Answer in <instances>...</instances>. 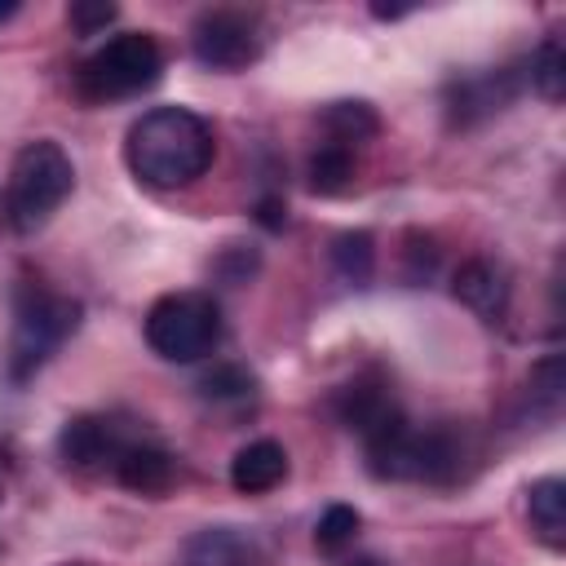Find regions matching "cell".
<instances>
[{
    "label": "cell",
    "mask_w": 566,
    "mask_h": 566,
    "mask_svg": "<svg viewBox=\"0 0 566 566\" xmlns=\"http://www.w3.org/2000/svg\"><path fill=\"white\" fill-rule=\"evenodd\" d=\"M256 217H261L270 230H279L283 217H287V208H283V199H261V203H256Z\"/></svg>",
    "instance_id": "cb8c5ba5"
},
{
    "label": "cell",
    "mask_w": 566,
    "mask_h": 566,
    "mask_svg": "<svg viewBox=\"0 0 566 566\" xmlns=\"http://www.w3.org/2000/svg\"><path fill=\"white\" fill-rule=\"evenodd\" d=\"M217 142L203 115L186 106H155L142 119H133L124 137V159L137 181L155 190H181L199 181L212 168Z\"/></svg>",
    "instance_id": "6da1fadb"
},
{
    "label": "cell",
    "mask_w": 566,
    "mask_h": 566,
    "mask_svg": "<svg viewBox=\"0 0 566 566\" xmlns=\"http://www.w3.org/2000/svg\"><path fill=\"white\" fill-rule=\"evenodd\" d=\"M354 535H358V513H354L349 504L323 509V517H318V526H314V544H318V548L336 553V548L354 544Z\"/></svg>",
    "instance_id": "ffe728a7"
},
{
    "label": "cell",
    "mask_w": 566,
    "mask_h": 566,
    "mask_svg": "<svg viewBox=\"0 0 566 566\" xmlns=\"http://www.w3.org/2000/svg\"><path fill=\"white\" fill-rule=\"evenodd\" d=\"M142 332L164 363H199L221 345V305L208 292H168L146 310Z\"/></svg>",
    "instance_id": "5b68a950"
},
{
    "label": "cell",
    "mask_w": 566,
    "mask_h": 566,
    "mask_svg": "<svg viewBox=\"0 0 566 566\" xmlns=\"http://www.w3.org/2000/svg\"><path fill=\"white\" fill-rule=\"evenodd\" d=\"M526 80L544 102H562L566 97V49L557 35H548L531 57H526Z\"/></svg>",
    "instance_id": "e0dca14e"
},
{
    "label": "cell",
    "mask_w": 566,
    "mask_h": 566,
    "mask_svg": "<svg viewBox=\"0 0 566 566\" xmlns=\"http://www.w3.org/2000/svg\"><path fill=\"white\" fill-rule=\"evenodd\" d=\"M75 190V164L71 155L40 137V142H27L18 155H13V168H9V186H4V212H9V226L18 234H31L40 230L62 203L66 195Z\"/></svg>",
    "instance_id": "3957f363"
},
{
    "label": "cell",
    "mask_w": 566,
    "mask_h": 566,
    "mask_svg": "<svg viewBox=\"0 0 566 566\" xmlns=\"http://www.w3.org/2000/svg\"><path fill=\"white\" fill-rule=\"evenodd\" d=\"M332 265H336V274H340L345 283L363 287V283L371 279V270H376V243H371V234H367V230H345V234H336V243H332Z\"/></svg>",
    "instance_id": "ac0fdd59"
},
{
    "label": "cell",
    "mask_w": 566,
    "mask_h": 566,
    "mask_svg": "<svg viewBox=\"0 0 566 566\" xmlns=\"http://www.w3.org/2000/svg\"><path fill=\"white\" fill-rule=\"evenodd\" d=\"M332 411L349 433H358V442L380 433L385 424H394L402 416V407H398V398H394V389L380 371H363L349 385H340L332 394Z\"/></svg>",
    "instance_id": "9c48e42d"
},
{
    "label": "cell",
    "mask_w": 566,
    "mask_h": 566,
    "mask_svg": "<svg viewBox=\"0 0 566 566\" xmlns=\"http://www.w3.org/2000/svg\"><path fill=\"white\" fill-rule=\"evenodd\" d=\"M115 18V4H71V27L80 35H93L97 27H106Z\"/></svg>",
    "instance_id": "603a6c76"
},
{
    "label": "cell",
    "mask_w": 566,
    "mask_h": 566,
    "mask_svg": "<svg viewBox=\"0 0 566 566\" xmlns=\"http://www.w3.org/2000/svg\"><path fill=\"white\" fill-rule=\"evenodd\" d=\"M451 292H455L460 305H469L473 314H482L491 323L504 318V310H509V274L486 256L464 261L455 270V279H451Z\"/></svg>",
    "instance_id": "7c38bea8"
},
{
    "label": "cell",
    "mask_w": 566,
    "mask_h": 566,
    "mask_svg": "<svg viewBox=\"0 0 566 566\" xmlns=\"http://www.w3.org/2000/svg\"><path fill=\"white\" fill-rule=\"evenodd\" d=\"M526 389H531V402H539V407L553 416V411L562 407V389H566V380H562V358H557V354H548L544 363H535V367H531Z\"/></svg>",
    "instance_id": "44dd1931"
},
{
    "label": "cell",
    "mask_w": 566,
    "mask_h": 566,
    "mask_svg": "<svg viewBox=\"0 0 566 566\" xmlns=\"http://www.w3.org/2000/svg\"><path fill=\"white\" fill-rule=\"evenodd\" d=\"M177 566H270V553L243 526H203L181 544Z\"/></svg>",
    "instance_id": "8fae6325"
},
{
    "label": "cell",
    "mask_w": 566,
    "mask_h": 566,
    "mask_svg": "<svg viewBox=\"0 0 566 566\" xmlns=\"http://www.w3.org/2000/svg\"><path fill=\"white\" fill-rule=\"evenodd\" d=\"M522 88L517 66H482V71H464L442 88V106L447 119L455 128H473L482 119H491L495 111H504Z\"/></svg>",
    "instance_id": "ba28073f"
},
{
    "label": "cell",
    "mask_w": 566,
    "mask_h": 566,
    "mask_svg": "<svg viewBox=\"0 0 566 566\" xmlns=\"http://www.w3.org/2000/svg\"><path fill=\"white\" fill-rule=\"evenodd\" d=\"M323 133H327V142H340V146L358 150L363 142H371L380 133V119L367 102H332L323 111Z\"/></svg>",
    "instance_id": "9a60e30c"
},
{
    "label": "cell",
    "mask_w": 566,
    "mask_h": 566,
    "mask_svg": "<svg viewBox=\"0 0 566 566\" xmlns=\"http://www.w3.org/2000/svg\"><path fill=\"white\" fill-rule=\"evenodd\" d=\"M526 522H531V535L548 553L566 548V482L562 478L531 482V491H526Z\"/></svg>",
    "instance_id": "5bb4252c"
},
{
    "label": "cell",
    "mask_w": 566,
    "mask_h": 566,
    "mask_svg": "<svg viewBox=\"0 0 566 566\" xmlns=\"http://www.w3.org/2000/svg\"><path fill=\"white\" fill-rule=\"evenodd\" d=\"M190 49H195V57L208 71H243V66H252L261 57L265 31H261L256 13H243V9H208L190 27Z\"/></svg>",
    "instance_id": "8992f818"
},
{
    "label": "cell",
    "mask_w": 566,
    "mask_h": 566,
    "mask_svg": "<svg viewBox=\"0 0 566 566\" xmlns=\"http://www.w3.org/2000/svg\"><path fill=\"white\" fill-rule=\"evenodd\" d=\"M111 478H115L124 491H133V495L159 500V495H168V491L181 482V460H177L159 438L142 433V438H133V442L124 447V455L115 460Z\"/></svg>",
    "instance_id": "30bf717a"
},
{
    "label": "cell",
    "mask_w": 566,
    "mask_h": 566,
    "mask_svg": "<svg viewBox=\"0 0 566 566\" xmlns=\"http://www.w3.org/2000/svg\"><path fill=\"white\" fill-rule=\"evenodd\" d=\"M354 168H358L354 146L323 142V146L310 155V190H314V195H340V190H349Z\"/></svg>",
    "instance_id": "2e32d148"
},
{
    "label": "cell",
    "mask_w": 566,
    "mask_h": 566,
    "mask_svg": "<svg viewBox=\"0 0 566 566\" xmlns=\"http://www.w3.org/2000/svg\"><path fill=\"white\" fill-rule=\"evenodd\" d=\"M287 478V451L274 438H256L234 451L230 460V486L239 495H265Z\"/></svg>",
    "instance_id": "4fadbf2b"
},
{
    "label": "cell",
    "mask_w": 566,
    "mask_h": 566,
    "mask_svg": "<svg viewBox=\"0 0 566 566\" xmlns=\"http://www.w3.org/2000/svg\"><path fill=\"white\" fill-rule=\"evenodd\" d=\"M159 75H164V53L155 35L124 31V35H111L102 49H93L75 66V93L84 102H119L155 88Z\"/></svg>",
    "instance_id": "277c9868"
},
{
    "label": "cell",
    "mask_w": 566,
    "mask_h": 566,
    "mask_svg": "<svg viewBox=\"0 0 566 566\" xmlns=\"http://www.w3.org/2000/svg\"><path fill=\"white\" fill-rule=\"evenodd\" d=\"M84 305L44 283H22L13 296V336H9V376L31 380L80 327Z\"/></svg>",
    "instance_id": "7a4b0ae2"
},
{
    "label": "cell",
    "mask_w": 566,
    "mask_h": 566,
    "mask_svg": "<svg viewBox=\"0 0 566 566\" xmlns=\"http://www.w3.org/2000/svg\"><path fill=\"white\" fill-rule=\"evenodd\" d=\"M0 500H4V464H0Z\"/></svg>",
    "instance_id": "484cf974"
},
{
    "label": "cell",
    "mask_w": 566,
    "mask_h": 566,
    "mask_svg": "<svg viewBox=\"0 0 566 566\" xmlns=\"http://www.w3.org/2000/svg\"><path fill=\"white\" fill-rule=\"evenodd\" d=\"M13 13H18V4H0V22H9Z\"/></svg>",
    "instance_id": "d4e9b609"
},
{
    "label": "cell",
    "mask_w": 566,
    "mask_h": 566,
    "mask_svg": "<svg viewBox=\"0 0 566 566\" xmlns=\"http://www.w3.org/2000/svg\"><path fill=\"white\" fill-rule=\"evenodd\" d=\"M252 389H256V380H252L239 363H221V367H212V371L199 380V394H203L208 402H248Z\"/></svg>",
    "instance_id": "d6986e66"
},
{
    "label": "cell",
    "mask_w": 566,
    "mask_h": 566,
    "mask_svg": "<svg viewBox=\"0 0 566 566\" xmlns=\"http://www.w3.org/2000/svg\"><path fill=\"white\" fill-rule=\"evenodd\" d=\"M407 279L411 283H424L429 274H433V265H438V248H433V239H424V234H411V248H407Z\"/></svg>",
    "instance_id": "7402d4cb"
},
{
    "label": "cell",
    "mask_w": 566,
    "mask_h": 566,
    "mask_svg": "<svg viewBox=\"0 0 566 566\" xmlns=\"http://www.w3.org/2000/svg\"><path fill=\"white\" fill-rule=\"evenodd\" d=\"M146 429L137 420H124L115 411H84V416H71L57 433V451L71 469L80 473H111L115 460L124 455V447L133 438H142Z\"/></svg>",
    "instance_id": "52a82bcc"
}]
</instances>
